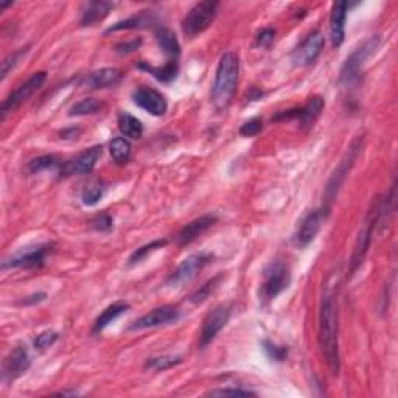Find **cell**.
Segmentation results:
<instances>
[{"instance_id": "1", "label": "cell", "mask_w": 398, "mask_h": 398, "mask_svg": "<svg viewBox=\"0 0 398 398\" xmlns=\"http://www.w3.org/2000/svg\"><path fill=\"white\" fill-rule=\"evenodd\" d=\"M338 335V305H336V297L332 288H327L322 296L319 310V344L328 369L335 377H338L341 370Z\"/></svg>"}, {"instance_id": "2", "label": "cell", "mask_w": 398, "mask_h": 398, "mask_svg": "<svg viewBox=\"0 0 398 398\" xmlns=\"http://www.w3.org/2000/svg\"><path fill=\"white\" fill-rule=\"evenodd\" d=\"M238 77H240V59L234 52H226L215 72V81L212 86V101L218 111H226L234 100Z\"/></svg>"}, {"instance_id": "3", "label": "cell", "mask_w": 398, "mask_h": 398, "mask_svg": "<svg viewBox=\"0 0 398 398\" xmlns=\"http://www.w3.org/2000/svg\"><path fill=\"white\" fill-rule=\"evenodd\" d=\"M291 283V272L283 261H271L263 271V280L260 285V301L268 305L275 297H279Z\"/></svg>"}, {"instance_id": "4", "label": "cell", "mask_w": 398, "mask_h": 398, "mask_svg": "<svg viewBox=\"0 0 398 398\" xmlns=\"http://www.w3.org/2000/svg\"><path fill=\"white\" fill-rule=\"evenodd\" d=\"M379 46H381V38H379V36H372L363 46L358 47L357 50L346 59L344 66H342L339 77L341 83L346 86H353L359 83L361 70H363L366 61L378 52Z\"/></svg>"}, {"instance_id": "5", "label": "cell", "mask_w": 398, "mask_h": 398, "mask_svg": "<svg viewBox=\"0 0 398 398\" xmlns=\"http://www.w3.org/2000/svg\"><path fill=\"white\" fill-rule=\"evenodd\" d=\"M378 213H379V207H378V198L375 199V203H372L370 210L367 212L364 223L361 224L359 234L357 237V241H355L353 246V254L350 259V275L358 271L366 260V255L369 252L370 243H372V237L373 232L377 229V223H378Z\"/></svg>"}, {"instance_id": "6", "label": "cell", "mask_w": 398, "mask_h": 398, "mask_svg": "<svg viewBox=\"0 0 398 398\" xmlns=\"http://www.w3.org/2000/svg\"><path fill=\"white\" fill-rule=\"evenodd\" d=\"M218 2H212V0H207V2H199L196 3L195 7L188 11L182 21V32L187 38H195V36L201 34L206 32L207 28L212 26V22L215 21L217 13H218Z\"/></svg>"}, {"instance_id": "7", "label": "cell", "mask_w": 398, "mask_h": 398, "mask_svg": "<svg viewBox=\"0 0 398 398\" xmlns=\"http://www.w3.org/2000/svg\"><path fill=\"white\" fill-rule=\"evenodd\" d=\"M363 136H358L352 140L350 146L347 148V152L342 157V161L339 162L338 167L333 171L332 177H330L328 182H327V187H326V199L327 201H333L336 198V195H338L339 188L342 187V183H344L347 175L350 173L352 167L357 162V159L359 156V152L363 151Z\"/></svg>"}, {"instance_id": "8", "label": "cell", "mask_w": 398, "mask_h": 398, "mask_svg": "<svg viewBox=\"0 0 398 398\" xmlns=\"http://www.w3.org/2000/svg\"><path fill=\"white\" fill-rule=\"evenodd\" d=\"M330 215V207L322 206L319 209L308 212L297 228V232L294 234L292 243L299 249H305L315 241L316 235L319 234L327 217Z\"/></svg>"}, {"instance_id": "9", "label": "cell", "mask_w": 398, "mask_h": 398, "mask_svg": "<svg viewBox=\"0 0 398 398\" xmlns=\"http://www.w3.org/2000/svg\"><path fill=\"white\" fill-rule=\"evenodd\" d=\"M47 79L46 72H36L30 77L26 83H22L19 88L11 92V94L5 98L2 103V121L7 119V115L14 112L19 109L23 103L30 100L36 92H38L42 86H44Z\"/></svg>"}, {"instance_id": "10", "label": "cell", "mask_w": 398, "mask_h": 398, "mask_svg": "<svg viewBox=\"0 0 398 398\" xmlns=\"http://www.w3.org/2000/svg\"><path fill=\"white\" fill-rule=\"evenodd\" d=\"M53 244L50 243H41L34 244V246L22 248L14 252L10 259L2 263L3 269L10 268H21V269H38L42 268L46 263L48 252H52Z\"/></svg>"}, {"instance_id": "11", "label": "cell", "mask_w": 398, "mask_h": 398, "mask_svg": "<svg viewBox=\"0 0 398 398\" xmlns=\"http://www.w3.org/2000/svg\"><path fill=\"white\" fill-rule=\"evenodd\" d=\"M212 260L210 254L206 252H196L188 255L186 260H182V263L177 266L167 280V283L170 286H181L186 285L188 281H192L196 275H198L203 269L209 265Z\"/></svg>"}, {"instance_id": "12", "label": "cell", "mask_w": 398, "mask_h": 398, "mask_svg": "<svg viewBox=\"0 0 398 398\" xmlns=\"http://www.w3.org/2000/svg\"><path fill=\"white\" fill-rule=\"evenodd\" d=\"M179 317H181L179 308L175 307V305H162V307L155 308L152 311H150L148 315L134 321L130 326V330L131 332H139V330L167 326V324L176 322Z\"/></svg>"}, {"instance_id": "13", "label": "cell", "mask_w": 398, "mask_h": 398, "mask_svg": "<svg viewBox=\"0 0 398 398\" xmlns=\"http://www.w3.org/2000/svg\"><path fill=\"white\" fill-rule=\"evenodd\" d=\"M326 46V38L321 32H313L305 38L292 53V63L299 67H307L321 57Z\"/></svg>"}, {"instance_id": "14", "label": "cell", "mask_w": 398, "mask_h": 398, "mask_svg": "<svg viewBox=\"0 0 398 398\" xmlns=\"http://www.w3.org/2000/svg\"><path fill=\"white\" fill-rule=\"evenodd\" d=\"M132 101L136 103L139 108H142L155 117H162L167 112L168 103L161 92L148 88V86H139V88L132 92Z\"/></svg>"}, {"instance_id": "15", "label": "cell", "mask_w": 398, "mask_h": 398, "mask_svg": "<svg viewBox=\"0 0 398 398\" xmlns=\"http://www.w3.org/2000/svg\"><path fill=\"white\" fill-rule=\"evenodd\" d=\"M230 319V307L229 305H218L213 308L203 324L199 336V347L209 346L210 342L217 338V335L226 327V324Z\"/></svg>"}, {"instance_id": "16", "label": "cell", "mask_w": 398, "mask_h": 398, "mask_svg": "<svg viewBox=\"0 0 398 398\" xmlns=\"http://www.w3.org/2000/svg\"><path fill=\"white\" fill-rule=\"evenodd\" d=\"M30 366H32V357H30L27 347L23 346L14 347L3 361L2 366L3 383H11L22 377L23 373L30 369Z\"/></svg>"}, {"instance_id": "17", "label": "cell", "mask_w": 398, "mask_h": 398, "mask_svg": "<svg viewBox=\"0 0 398 398\" xmlns=\"http://www.w3.org/2000/svg\"><path fill=\"white\" fill-rule=\"evenodd\" d=\"M103 155V148L100 145L90 146V148L84 150L81 155L73 159L70 162H66L61 167V176H73V175H88L94 171L97 167V162L100 161Z\"/></svg>"}, {"instance_id": "18", "label": "cell", "mask_w": 398, "mask_h": 398, "mask_svg": "<svg viewBox=\"0 0 398 398\" xmlns=\"http://www.w3.org/2000/svg\"><path fill=\"white\" fill-rule=\"evenodd\" d=\"M218 218L215 215H204L193 219L192 223L183 226L179 234L176 235V241L179 246H187V244L193 243L196 238L206 234L212 226H215Z\"/></svg>"}, {"instance_id": "19", "label": "cell", "mask_w": 398, "mask_h": 398, "mask_svg": "<svg viewBox=\"0 0 398 398\" xmlns=\"http://www.w3.org/2000/svg\"><path fill=\"white\" fill-rule=\"evenodd\" d=\"M347 2L333 3L332 14H330V39L333 47H341L346 38V19H347Z\"/></svg>"}, {"instance_id": "20", "label": "cell", "mask_w": 398, "mask_h": 398, "mask_svg": "<svg viewBox=\"0 0 398 398\" xmlns=\"http://www.w3.org/2000/svg\"><path fill=\"white\" fill-rule=\"evenodd\" d=\"M121 78H123V75H121V72L119 69L105 67V69L89 73V75L84 78L83 84L89 89H106L117 86L121 81Z\"/></svg>"}, {"instance_id": "21", "label": "cell", "mask_w": 398, "mask_h": 398, "mask_svg": "<svg viewBox=\"0 0 398 398\" xmlns=\"http://www.w3.org/2000/svg\"><path fill=\"white\" fill-rule=\"evenodd\" d=\"M324 106H326V101H324V98L321 95L311 97L308 98L307 105L302 108H297L296 120L301 121V126L304 128V130H308V128L313 126L316 123V120L321 117Z\"/></svg>"}, {"instance_id": "22", "label": "cell", "mask_w": 398, "mask_h": 398, "mask_svg": "<svg viewBox=\"0 0 398 398\" xmlns=\"http://www.w3.org/2000/svg\"><path fill=\"white\" fill-rule=\"evenodd\" d=\"M155 38L161 50L170 57L171 59H177L181 54V44L177 41L176 34L170 28L163 26L155 27Z\"/></svg>"}, {"instance_id": "23", "label": "cell", "mask_w": 398, "mask_h": 398, "mask_svg": "<svg viewBox=\"0 0 398 398\" xmlns=\"http://www.w3.org/2000/svg\"><path fill=\"white\" fill-rule=\"evenodd\" d=\"M114 8H115V3L103 2V0H100V2L86 3L83 13H81V26L90 27L97 22H101Z\"/></svg>"}, {"instance_id": "24", "label": "cell", "mask_w": 398, "mask_h": 398, "mask_svg": "<svg viewBox=\"0 0 398 398\" xmlns=\"http://www.w3.org/2000/svg\"><path fill=\"white\" fill-rule=\"evenodd\" d=\"M156 23V17L152 14V11H140L139 14H134L128 19L115 22L112 27L106 30V34L121 32V30H137V28H146Z\"/></svg>"}, {"instance_id": "25", "label": "cell", "mask_w": 398, "mask_h": 398, "mask_svg": "<svg viewBox=\"0 0 398 398\" xmlns=\"http://www.w3.org/2000/svg\"><path fill=\"white\" fill-rule=\"evenodd\" d=\"M137 66H139V69L148 72L150 75H152L157 79V81L165 83V84L175 81V79L177 78V73H179V63H177V59H170L167 64L159 66V67L145 63V61H140Z\"/></svg>"}, {"instance_id": "26", "label": "cell", "mask_w": 398, "mask_h": 398, "mask_svg": "<svg viewBox=\"0 0 398 398\" xmlns=\"http://www.w3.org/2000/svg\"><path fill=\"white\" fill-rule=\"evenodd\" d=\"M128 310H130V304L126 302H114L112 305H109V307L97 317V321L94 324V333L103 332L109 324H112L117 317L125 315Z\"/></svg>"}, {"instance_id": "27", "label": "cell", "mask_w": 398, "mask_h": 398, "mask_svg": "<svg viewBox=\"0 0 398 398\" xmlns=\"http://www.w3.org/2000/svg\"><path fill=\"white\" fill-rule=\"evenodd\" d=\"M119 130L125 137L137 140L143 136V125L139 119L128 112H121L119 115Z\"/></svg>"}, {"instance_id": "28", "label": "cell", "mask_w": 398, "mask_h": 398, "mask_svg": "<svg viewBox=\"0 0 398 398\" xmlns=\"http://www.w3.org/2000/svg\"><path fill=\"white\" fill-rule=\"evenodd\" d=\"M109 152L115 163L125 165L131 159V143L125 137H115L109 143Z\"/></svg>"}, {"instance_id": "29", "label": "cell", "mask_w": 398, "mask_h": 398, "mask_svg": "<svg viewBox=\"0 0 398 398\" xmlns=\"http://www.w3.org/2000/svg\"><path fill=\"white\" fill-rule=\"evenodd\" d=\"M182 363V358L177 355H162V357H155L146 359L145 369L152 372H165Z\"/></svg>"}, {"instance_id": "30", "label": "cell", "mask_w": 398, "mask_h": 398, "mask_svg": "<svg viewBox=\"0 0 398 398\" xmlns=\"http://www.w3.org/2000/svg\"><path fill=\"white\" fill-rule=\"evenodd\" d=\"M106 193V186L103 182H92L89 183L88 187L84 188V192H83V204L84 206H97L98 203H100L103 196H105Z\"/></svg>"}, {"instance_id": "31", "label": "cell", "mask_w": 398, "mask_h": 398, "mask_svg": "<svg viewBox=\"0 0 398 398\" xmlns=\"http://www.w3.org/2000/svg\"><path fill=\"white\" fill-rule=\"evenodd\" d=\"M103 109V103L97 98H84V100L78 101L77 105H73L69 111V115H88V114H97Z\"/></svg>"}, {"instance_id": "32", "label": "cell", "mask_w": 398, "mask_h": 398, "mask_svg": "<svg viewBox=\"0 0 398 398\" xmlns=\"http://www.w3.org/2000/svg\"><path fill=\"white\" fill-rule=\"evenodd\" d=\"M58 165H59V159L57 156L46 155L38 159H33V161L27 165V171L30 175H38L41 173V171L54 168V167H58Z\"/></svg>"}, {"instance_id": "33", "label": "cell", "mask_w": 398, "mask_h": 398, "mask_svg": "<svg viewBox=\"0 0 398 398\" xmlns=\"http://www.w3.org/2000/svg\"><path fill=\"white\" fill-rule=\"evenodd\" d=\"M165 244H167V240H156V241H151L150 244H145V246L134 250L132 255L130 257V260H128V265L130 266L137 265V263L145 260L146 257H148V254H152L157 249H162Z\"/></svg>"}, {"instance_id": "34", "label": "cell", "mask_w": 398, "mask_h": 398, "mask_svg": "<svg viewBox=\"0 0 398 398\" xmlns=\"http://www.w3.org/2000/svg\"><path fill=\"white\" fill-rule=\"evenodd\" d=\"M28 50H30V47H23V48H19L17 52L8 54V57L5 58L3 63H2V73H0V78H2V79L7 78L8 73L13 70L17 64H19V61L23 57H26V54L28 53Z\"/></svg>"}, {"instance_id": "35", "label": "cell", "mask_w": 398, "mask_h": 398, "mask_svg": "<svg viewBox=\"0 0 398 398\" xmlns=\"http://www.w3.org/2000/svg\"><path fill=\"white\" fill-rule=\"evenodd\" d=\"M263 350L269 357V359L275 361V363H283L288 357V347L277 346L271 341H263Z\"/></svg>"}, {"instance_id": "36", "label": "cell", "mask_w": 398, "mask_h": 398, "mask_svg": "<svg viewBox=\"0 0 398 398\" xmlns=\"http://www.w3.org/2000/svg\"><path fill=\"white\" fill-rule=\"evenodd\" d=\"M223 279V275H218V277L215 279H212L207 281V283L204 286H201L198 291H195L192 296H190V302H193V304H201V302H204L207 297L210 296V292L215 290L217 285H218V281Z\"/></svg>"}, {"instance_id": "37", "label": "cell", "mask_w": 398, "mask_h": 398, "mask_svg": "<svg viewBox=\"0 0 398 398\" xmlns=\"http://www.w3.org/2000/svg\"><path fill=\"white\" fill-rule=\"evenodd\" d=\"M59 333L54 332V330H46V332L39 333L34 339V347L39 348V350H47L48 347H52L54 342L58 341Z\"/></svg>"}, {"instance_id": "38", "label": "cell", "mask_w": 398, "mask_h": 398, "mask_svg": "<svg viewBox=\"0 0 398 398\" xmlns=\"http://www.w3.org/2000/svg\"><path fill=\"white\" fill-rule=\"evenodd\" d=\"M261 130H263V120L260 117H254L241 125L240 134L244 137H254L257 134H260Z\"/></svg>"}, {"instance_id": "39", "label": "cell", "mask_w": 398, "mask_h": 398, "mask_svg": "<svg viewBox=\"0 0 398 398\" xmlns=\"http://www.w3.org/2000/svg\"><path fill=\"white\" fill-rule=\"evenodd\" d=\"M90 226L98 232H109L114 226V219L109 213H100L90 221Z\"/></svg>"}, {"instance_id": "40", "label": "cell", "mask_w": 398, "mask_h": 398, "mask_svg": "<svg viewBox=\"0 0 398 398\" xmlns=\"http://www.w3.org/2000/svg\"><path fill=\"white\" fill-rule=\"evenodd\" d=\"M209 395L212 397H257L255 392L252 390H246V389H240V388H226V389H217L209 392Z\"/></svg>"}, {"instance_id": "41", "label": "cell", "mask_w": 398, "mask_h": 398, "mask_svg": "<svg viewBox=\"0 0 398 398\" xmlns=\"http://www.w3.org/2000/svg\"><path fill=\"white\" fill-rule=\"evenodd\" d=\"M275 39V30L274 28H263L261 32H259L255 38V46L257 47H261V48H266L269 47L274 42Z\"/></svg>"}, {"instance_id": "42", "label": "cell", "mask_w": 398, "mask_h": 398, "mask_svg": "<svg viewBox=\"0 0 398 398\" xmlns=\"http://www.w3.org/2000/svg\"><path fill=\"white\" fill-rule=\"evenodd\" d=\"M142 46V39H131V41H126V42H120V44L115 47V52L120 53V54H126V53H132L136 52L137 48Z\"/></svg>"}, {"instance_id": "43", "label": "cell", "mask_w": 398, "mask_h": 398, "mask_svg": "<svg viewBox=\"0 0 398 398\" xmlns=\"http://www.w3.org/2000/svg\"><path fill=\"white\" fill-rule=\"evenodd\" d=\"M47 299V294L46 292H36V294H32V296H28L23 299V301L21 302V305H33V304H39L42 301H46Z\"/></svg>"}, {"instance_id": "44", "label": "cell", "mask_w": 398, "mask_h": 398, "mask_svg": "<svg viewBox=\"0 0 398 398\" xmlns=\"http://www.w3.org/2000/svg\"><path fill=\"white\" fill-rule=\"evenodd\" d=\"M79 134H81V130L79 128H69V130H64L63 132H61V137L63 139H78Z\"/></svg>"}, {"instance_id": "45", "label": "cell", "mask_w": 398, "mask_h": 398, "mask_svg": "<svg viewBox=\"0 0 398 398\" xmlns=\"http://www.w3.org/2000/svg\"><path fill=\"white\" fill-rule=\"evenodd\" d=\"M260 97H263V92L257 90V89H252V90H250V94H248V98H249L250 101H255V100H259Z\"/></svg>"}, {"instance_id": "46", "label": "cell", "mask_w": 398, "mask_h": 398, "mask_svg": "<svg viewBox=\"0 0 398 398\" xmlns=\"http://www.w3.org/2000/svg\"><path fill=\"white\" fill-rule=\"evenodd\" d=\"M8 7H13V2H8V3H0V10H5Z\"/></svg>"}]
</instances>
